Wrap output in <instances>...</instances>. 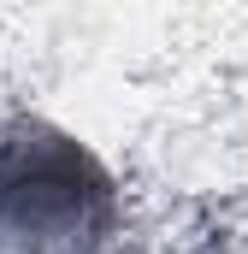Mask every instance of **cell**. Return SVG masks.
Instances as JSON below:
<instances>
[{"instance_id":"1","label":"cell","mask_w":248,"mask_h":254,"mask_svg":"<svg viewBox=\"0 0 248 254\" xmlns=\"http://www.w3.org/2000/svg\"><path fill=\"white\" fill-rule=\"evenodd\" d=\"M0 201L12 207V225L30 237L48 231H83L89 201H101V178L89 172V160L65 142H36L24 154H12V166L0 172Z\"/></svg>"}]
</instances>
